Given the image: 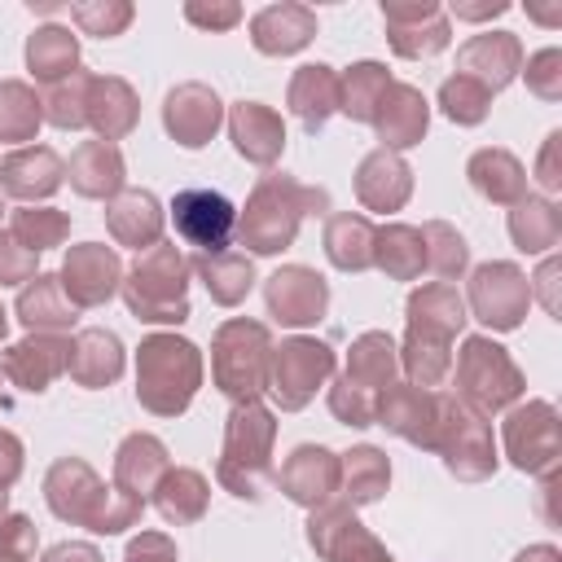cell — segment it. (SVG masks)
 Segmentation results:
<instances>
[{"label":"cell","mask_w":562,"mask_h":562,"mask_svg":"<svg viewBox=\"0 0 562 562\" xmlns=\"http://www.w3.org/2000/svg\"><path fill=\"white\" fill-rule=\"evenodd\" d=\"M171 224L176 233L189 241V246H202V250H220L228 237H233V224H237V211L224 193L215 189H184L176 193L171 202Z\"/></svg>","instance_id":"cell-1"}]
</instances>
